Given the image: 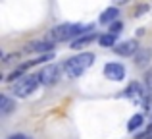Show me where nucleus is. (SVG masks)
<instances>
[{"label":"nucleus","mask_w":152,"mask_h":139,"mask_svg":"<svg viewBox=\"0 0 152 139\" xmlns=\"http://www.w3.org/2000/svg\"><path fill=\"white\" fill-rule=\"evenodd\" d=\"M139 50H141V49H139V43L135 41V39L123 41V43H119V45L114 46V52L119 54V56H133V54L139 52Z\"/></svg>","instance_id":"nucleus-6"},{"label":"nucleus","mask_w":152,"mask_h":139,"mask_svg":"<svg viewBox=\"0 0 152 139\" xmlns=\"http://www.w3.org/2000/svg\"><path fill=\"white\" fill-rule=\"evenodd\" d=\"M118 15H119V10L118 8H106V10L102 12V15H100V23H104V25H106V23H115L118 21Z\"/></svg>","instance_id":"nucleus-9"},{"label":"nucleus","mask_w":152,"mask_h":139,"mask_svg":"<svg viewBox=\"0 0 152 139\" xmlns=\"http://www.w3.org/2000/svg\"><path fill=\"white\" fill-rule=\"evenodd\" d=\"M148 62H150V50L141 49L137 54H135V64L137 66H146Z\"/></svg>","instance_id":"nucleus-11"},{"label":"nucleus","mask_w":152,"mask_h":139,"mask_svg":"<svg viewBox=\"0 0 152 139\" xmlns=\"http://www.w3.org/2000/svg\"><path fill=\"white\" fill-rule=\"evenodd\" d=\"M93 62H94L93 52H81V54H77V56L69 58V60L64 64V74H66V77L75 79V77L85 74V71L93 66Z\"/></svg>","instance_id":"nucleus-2"},{"label":"nucleus","mask_w":152,"mask_h":139,"mask_svg":"<svg viewBox=\"0 0 152 139\" xmlns=\"http://www.w3.org/2000/svg\"><path fill=\"white\" fill-rule=\"evenodd\" d=\"M23 70H25V66H21V68H19V70H15V71H12V74H10V75H8V81H14V79H15V77H19V75H21V74H23Z\"/></svg>","instance_id":"nucleus-17"},{"label":"nucleus","mask_w":152,"mask_h":139,"mask_svg":"<svg viewBox=\"0 0 152 139\" xmlns=\"http://www.w3.org/2000/svg\"><path fill=\"white\" fill-rule=\"evenodd\" d=\"M142 122H145V116H142V114H135V116H131L129 122H127V129H129V132H135V129H139L142 126Z\"/></svg>","instance_id":"nucleus-12"},{"label":"nucleus","mask_w":152,"mask_h":139,"mask_svg":"<svg viewBox=\"0 0 152 139\" xmlns=\"http://www.w3.org/2000/svg\"><path fill=\"white\" fill-rule=\"evenodd\" d=\"M94 39H98L94 33H89V35H83V37H79V39H75L73 43H71V49H83V46H87V45H91V43L94 41Z\"/></svg>","instance_id":"nucleus-10"},{"label":"nucleus","mask_w":152,"mask_h":139,"mask_svg":"<svg viewBox=\"0 0 152 139\" xmlns=\"http://www.w3.org/2000/svg\"><path fill=\"white\" fill-rule=\"evenodd\" d=\"M98 43H100V46H114L115 45V35H112V33H106V35H100L98 37Z\"/></svg>","instance_id":"nucleus-13"},{"label":"nucleus","mask_w":152,"mask_h":139,"mask_svg":"<svg viewBox=\"0 0 152 139\" xmlns=\"http://www.w3.org/2000/svg\"><path fill=\"white\" fill-rule=\"evenodd\" d=\"M10 139H31V137L23 135V133H15V135H10Z\"/></svg>","instance_id":"nucleus-19"},{"label":"nucleus","mask_w":152,"mask_h":139,"mask_svg":"<svg viewBox=\"0 0 152 139\" xmlns=\"http://www.w3.org/2000/svg\"><path fill=\"white\" fill-rule=\"evenodd\" d=\"M115 2H127V0H115Z\"/></svg>","instance_id":"nucleus-20"},{"label":"nucleus","mask_w":152,"mask_h":139,"mask_svg":"<svg viewBox=\"0 0 152 139\" xmlns=\"http://www.w3.org/2000/svg\"><path fill=\"white\" fill-rule=\"evenodd\" d=\"M14 108H15V101H12L10 97L4 95L2 97V114H10Z\"/></svg>","instance_id":"nucleus-14"},{"label":"nucleus","mask_w":152,"mask_h":139,"mask_svg":"<svg viewBox=\"0 0 152 139\" xmlns=\"http://www.w3.org/2000/svg\"><path fill=\"white\" fill-rule=\"evenodd\" d=\"M58 75H60V68L56 64H48L46 68H42V71L39 74V77H41V83L52 85V83L58 81Z\"/></svg>","instance_id":"nucleus-7"},{"label":"nucleus","mask_w":152,"mask_h":139,"mask_svg":"<svg viewBox=\"0 0 152 139\" xmlns=\"http://www.w3.org/2000/svg\"><path fill=\"white\" fill-rule=\"evenodd\" d=\"M146 10H148V6H146V4H142L141 8H137V10H135V15H137V18H139V15H141V14H145Z\"/></svg>","instance_id":"nucleus-18"},{"label":"nucleus","mask_w":152,"mask_h":139,"mask_svg":"<svg viewBox=\"0 0 152 139\" xmlns=\"http://www.w3.org/2000/svg\"><path fill=\"white\" fill-rule=\"evenodd\" d=\"M54 49V43L52 41H35L29 43L25 46V52H42V54H50Z\"/></svg>","instance_id":"nucleus-8"},{"label":"nucleus","mask_w":152,"mask_h":139,"mask_svg":"<svg viewBox=\"0 0 152 139\" xmlns=\"http://www.w3.org/2000/svg\"><path fill=\"white\" fill-rule=\"evenodd\" d=\"M148 95L150 93H145V89H142V85L139 81L129 83V87H127V91H125V97H129L131 101H135V102H141V104H145Z\"/></svg>","instance_id":"nucleus-4"},{"label":"nucleus","mask_w":152,"mask_h":139,"mask_svg":"<svg viewBox=\"0 0 152 139\" xmlns=\"http://www.w3.org/2000/svg\"><path fill=\"white\" fill-rule=\"evenodd\" d=\"M121 29H123V23L121 21H115V23H112V25H110V33L112 35H118Z\"/></svg>","instance_id":"nucleus-16"},{"label":"nucleus","mask_w":152,"mask_h":139,"mask_svg":"<svg viewBox=\"0 0 152 139\" xmlns=\"http://www.w3.org/2000/svg\"><path fill=\"white\" fill-rule=\"evenodd\" d=\"M104 75L110 81H121L125 77V68H123V64H118V62H108L104 66Z\"/></svg>","instance_id":"nucleus-5"},{"label":"nucleus","mask_w":152,"mask_h":139,"mask_svg":"<svg viewBox=\"0 0 152 139\" xmlns=\"http://www.w3.org/2000/svg\"><path fill=\"white\" fill-rule=\"evenodd\" d=\"M145 83H146V91L152 95V70H148L145 74Z\"/></svg>","instance_id":"nucleus-15"},{"label":"nucleus","mask_w":152,"mask_h":139,"mask_svg":"<svg viewBox=\"0 0 152 139\" xmlns=\"http://www.w3.org/2000/svg\"><path fill=\"white\" fill-rule=\"evenodd\" d=\"M39 83H41V77L35 74H27L23 75V77H19L18 81L14 83V89H12V93H14V97H27V95H31L35 89L39 87Z\"/></svg>","instance_id":"nucleus-3"},{"label":"nucleus","mask_w":152,"mask_h":139,"mask_svg":"<svg viewBox=\"0 0 152 139\" xmlns=\"http://www.w3.org/2000/svg\"><path fill=\"white\" fill-rule=\"evenodd\" d=\"M93 29V25H83V23H62L56 25L54 29L48 33L50 41H67V39H79L83 37V33Z\"/></svg>","instance_id":"nucleus-1"}]
</instances>
